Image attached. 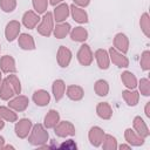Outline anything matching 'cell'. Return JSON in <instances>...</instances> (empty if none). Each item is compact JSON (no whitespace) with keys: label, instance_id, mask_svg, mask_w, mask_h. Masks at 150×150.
I'll use <instances>...</instances> for the list:
<instances>
[{"label":"cell","instance_id":"cell-27","mask_svg":"<svg viewBox=\"0 0 150 150\" xmlns=\"http://www.w3.org/2000/svg\"><path fill=\"white\" fill-rule=\"evenodd\" d=\"M69 30H70V25L67 23V22H63V23L57 25L54 28V35L57 39H63L69 33Z\"/></svg>","mask_w":150,"mask_h":150},{"label":"cell","instance_id":"cell-11","mask_svg":"<svg viewBox=\"0 0 150 150\" xmlns=\"http://www.w3.org/2000/svg\"><path fill=\"white\" fill-rule=\"evenodd\" d=\"M70 60H71V52L68 48H66L64 46H61L59 48V52H57V62H59V64L64 68L69 64Z\"/></svg>","mask_w":150,"mask_h":150},{"label":"cell","instance_id":"cell-21","mask_svg":"<svg viewBox=\"0 0 150 150\" xmlns=\"http://www.w3.org/2000/svg\"><path fill=\"white\" fill-rule=\"evenodd\" d=\"M83 89L80 86H69L67 89V96L73 101H79L83 97Z\"/></svg>","mask_w":150,"mask_h":150},{"label":"cell","instance_id":"cell-44","mask_svg":"<svg viewBox=\"0 0 150 150\" xmlns=\"http://www.w3.org/2000/svg\"><path fill=\"white\" fill-rule=\"evenodd\" d=\"M0 86H1V71H0Z\"/></svg>","mask_w":150,"mask_h":150},{"label":"cell","instance_id":"cell-4","mask_svg":"<svg viewBox=\"0 0 150 150\" xmlns=\"http://www.w3.org/2000/svg\"><path fill=\"white\" fill-rule=\"evenodd\" d=\"M55 134L57 136H61V137H66V136H71L75 134V128L74 125L68 122V121H63V122H60L57 123L55 127Z\"/></svg>","mask_w":150,"mask_h":150},{"label":"cell","instance_id":"cell-33","mask_svg":"<svg viewBox=\"0 0 150 150\" xmlns=\"http://www.w3.org/2000/svg\"><path fill=\"white\" fill-rule=\"evenodd\" d=\"M0 7L6 13L13 12L16 7V0H0Z\"/></svg>","mask_w":150,"mask_h":150},{"label":"cell","instance_id":"cell-36","mask_svg":"<svg viewBox=\"0 0 150 150\" xmlns=\"http://www.w3.org/2000/svg\"><path fill=\"white\" fill-rule=\"evenodd\" d=\"M141 66L144 70L150 69V52L149 50L143 52V54L141 56Z\"/></svg>","mask_w":150,"mask_h":150},{"label":"cell","instance_id":"cell-15","mask_svg":"<svg viewBox=\"0 0 150 150\" xmlns=\"http://www.w3.org/2000/svg\"><path fill=\"white\" fill-rule=\"evenodd\" d=\"M95 57L97 61V64L101 69H108L109 68V55L104 49H97L95 52Z\"/></svg>","mask_w":150,"mask_h":150},{"label":"cell","instance_id":"cell-9","mask_svg":"<svg viewBox=\"0 0 150 150\" xmlns=\"http://www.w3.org/2000/svg\"><path fill=\"white\" fill-rule=\"evenodd\" d=\"M114 46H115V49L116 50H120L121 53H127L128 52V48H129V40L128 38L122 34V33H118L116 34L115 39H114Z\"/></svg>","mask_w":150,"mask_h":150},{"label":"cell","instance_id":"cell-5","mask_svg":"<svg viewBox=\"0 0 150 150\" xmlns=\"http://www.w3.org/2000/svg\"><path fill=\"white\" fill-rule=\"evenodd\" d=\"M77 59L82 66H89L93 62V53L88 45L81 46V48L77 53Z\"/></svg>","mask_w":150,"mask_h":150},{"label":"cell","instance_id":"cell-41","mask_svg":"<svg viewBox=\"0 0 150 150\" xmlns=\"http://www.w3.org/2000/svg\"><path fill=\"white\" fill-rule=\"evenodd\" d=\"M2 144H4V137L0 136V148H2Z\"/></svg>","mask_w":150,"mask_h":150},{"label":"cell","instance_id":"cell-30","mask_svg":"<svg viewBox=\"0 0 150 150\" xmlns=\"http://www.w3.org/2000/svg\"><path fill=\"white\" fill-rule=\"evenodd\" d=\"M0 117L8 121V122H15L16 121V114L14 111H12L9 108L7 107H0Z\"/></svg>","mask_w":150,"mask_h":150},{"label":"cell","instance_id":"cell-34","mask_svg":"<svg viewBox=\"0 0 150 150\" xmlns=\"http://www.w3.org/2000/svg\"><path fill=\"white\" fill-rule=\"evenodd\" d=\"M141 28L144 32V34L146 36L150 35V25H149V15L148 13H144L141 18Z\"/></svg>","mask_w":150,"mask_h":150},{"label":"cell","instance_id":"cell-29","mask_svg":"<svg viewBox=\"0 0 150 150\" xmlns=\"http://www.w3.org/2000/svg\"><path fill=\"white\" fill-rule=\"evenodd\" d=\"M109 91V86H108V82L104 81V80H98L96 81L95 83V93L98 95V96H105Z\"/></svg>","mask_w":150,"mask_h":150},{"label":"cell","instance_id":"cell-43","mask_svg":"<svg viewBox=\"0 0 150 150\" xmlns=\"http://www.w3.org/2000/svg\"><path fill=\"white\" fill-rule=\"evenodd\" d=\"M120 148H121V149H122V148H130V146H129V145H124V144H123V145H121V146H120Z\"/></svg>","mask_w":150,"mask_h":150},{"label":"cell","instance_id":"cell-18","mask_svg":"<svg viewBox=\"0 0 150 150\" xmlns=\"http://www.w3.org/2000/svg\"><path fill=\"white\" fill-rule=\"evenodd\" d=\"M33 100L34 102L36 103V105H40V107H43L46 104L49 103L50 101V95L48 94V91L46 90H36L33 95Z\"/></svg>","mask_w":150,"mask_h":150},{"label":"cell","instance_id":"cell-13","mask_svg":"<svg viewBox=\"0 0 150 150\" xmlns=\"http://www.w3.org/2000/svg\"><path fill=\"white\" fill-rule=\"evenodd\" d=\"M30 127H32V123H30L29 120H27V118L20 120V121L16 123V125H15L16 135H18L19 137H21V138L26 137V136L28 135L29 130H30Z\"/></svg>","mask_w":150,"mask_h":150},{"label":"cell","instance_id":"cell-40","mask_svg":"<svg viewBox=\"0 0 150 150\" xmlns=\"http://www.w3.org/2000/svg\"><path fill=\"white\" fill-rule=\"evenodd\" d=\"M61 1H63V0H50V4H52L53 6H55V5H57V4H60Z\"/></svg>","mask_w":150,"mask_h":150},{"label":"cell","instance_id":"cell-10","mask_svg":"<svg viewBox=\"0 0 150 150\" xmlns=\"http://www.w3.org/2000/svg\"><path fill=\"white\" fill-rule=\"evenodd\" d=\"M19 32H20V22L14 21V20L8 22L6 26V30H5L6 39L8 41H13L19 35Z\"/></svg>","mask_w":150,"mask_h":150},{"label":"cell","instance_id":"cell-2","mask_svg":"<svg viewBox=\"0 0 150 150\" xmlns=\"http://www.w3.org/2000/svg\"><path fill=\"white\" fill-rule=\"evenodd\" d=\"M53 23H54L53 14L50 12L45 13L43 18L41 19V23L38 26V32L43 36H49L53 32V28H54Z\"/></svg>","mask_w":150,"mask_h":150},{"label":"cell","instance_id":"cell-12","mask_svg":"<svg viewBox=\"0 0 150 150\" xmlns=\"http://www.w3.org/2000/svg\"><path fill=\"white\" fill-rule=\"evenodd\" d=\"M69 15V6L67 4H60L54 9V20L56 22L64 21Z\"/></svg>","mask_w":150,"mask_h":150},{"label":"cell","instance_id":"cell-17","mask_svg":"<svg viewBox=\"0 0 150 150\" xmlns=\"http://www.w3.org/2000/svg\"><path fill=\"white\" fill-rule=\"evenodd\" d=\"M0 67H1V70L4 73H14L16 70L14 59L12 56H9V55H5V56L1 57Z\"/></svg>","mask_w":150,"mask_h":150},{"label":"cell","instance_id":"cell-14","mask_svg":"<svg viewBox=\"0 0 150 150\" xmlns=\"http://www.w3.org/2000/svg\"><path fill=\"white\" fill-rule=\"evenodd\" d=\"M70 11H71V15L74 18V20L79 23H86L88 22V14L86 13L84 9L75 6V5H71L70 6Z\"/></svg>","mask_w":150,"mask_h":150},{"label":"cell","instance_id":"cell-37","mask_svg":"<svg viewBox=\"0 0 150 150\" xmlns=\"http://www.w3.org/2000/svg\"><path fill=\"white\" fill-rule=\"evenodd\" d=\"M60 148H66V149H76V144H74L73 139H68V141H67V143H66V142H64V143H62V144L60 145Z\"/></svg>","mask_w":150,"mask_h":150},{"label":"cell","instance_id":"cell-22","mask_svg":"<svg viewBox=\"0 0 150 150\" xmlns=\"http://www.w3.org/2000/svg\"><path fill=\"white\" fill-rule=\"evenodd\" d=\"M60 116L56 110H49L47 115L45 116V125L47 128H54L59 123Z\"/></svg>","mask_w":150,"mask_h":150},{"label":"cell","instance_id":"cell-19","mask_svg":"<svg viewBox=\"0 0 150 150\" xmlns=\"http://www.w3.org/2000/svg\"><path fill=\"white\" fill-rule=\"evenodd\" d=\"M66 91V84L62 80H55L53 82V94L56 101H60Z\"/></svg>","mask_w":150,"mask_h":150},{"label":"cell","instance_id":"cell-42","mask_svg":"<svg viewBox=\"0 0 150 150\" xmlns=\"http://www.w3.org/2000/svg\"><path fill=\"white\" fill-rule=\"evenodd\" d=\"M4 125H5V123L2 122V120H1V117H0V129H2V128H4Z\"/></svg>","mask_w":150,"mask_h":150},{"label":"cell","instance_id":"cell-7","mask_svg":"<svg viewBox=\"0 0 150 150\" xmlns=\"http://www.w3.org/2000/svg\"><path fill=\"white\" fill-rule=\"evenodd\" d=\"M28 103H29V100L26 96L19 95L15 98L11 100L8 105H9V108H12V109H14L16 111H23L28 107Z\"/></svg>","mask_w":150,"mask_h":150},{"label":"cell","instance_id":"cell-1","mask_svg":"<svg viewBox=\"0 0 150 150\" xmlns=\"http://www.w3.org/2000/svg\"><path fill=\"white\" fill-rule=\"evenodd\" d=\"M21 93V84L16 75H8L0 86V98L7 101Z\"/></svg>","mask_w":150,"mask_h":150},{"label":"cell","instance_id":"cell-31","mask_svg":"<svg viewBox=\"0 0 150 150\" xmlns=\"http://www.w3.org/2000/svg\"><path fill=\"white\" fill-rule=\"evenodd\" d=\"M125 138L128 139V142H130V143H132L135 145H139V144L143 143V138L139 137L138 135H136L135 131L131 130V129H127L125 130Z\"/></svg>","mask_w":150,"mask_h":150},{"label":"cell","instance_id":"cell-6","mask_svg":"<svg viewBox=\"0 0 150 150\" xmlns=\"http://www.w3.org/2000/svg\"><path fill=\"white\" fill-rule=\"evenodd\" d=\"M109 54H110V59H111V61H112V63H115L117 67H128V64H129V61H128V59L122 54V53H120V52H117L115 48H110L109 49Z\"/></svg>","mask_w":150,"mask_h":150},{"label":"cell","instance_id":"cell-28","mask_svg":"<svg viewBox=\"0 0 150 150\" xmlns=\"http://www.w3.org/2000/svg\"><path fill=\"white\" fill-rule=\"evenodd\" d=\"M123 95V98L124 101L129 104V105H136L137 102H138V98H139V94L137 91H129V90H124L122 93Z\"/></svg>","mask_w":150,"mask_h":150},{"label":"cell","instance_id":"cell-25","mask_svg":"<svg viewBox=\"0 0 150 150\" xmlns=\"http://www.w3.org/2000/svg\"><path fill=\"white\" fill-rule=\"evenodd\" d=\"M121 79H122V82L124 83V86H125L127 88H129V89L136 88L137 81H136V77H135V75H134L132 73H130V71H124V73H122Z\"/></svg>","mask_w":150,"mask_h":150},{"label":"cell","instance_id":"cell-38","mask_svg":"<svg viewBox=\"0 0 150 150\" xmlns=\"http://www.w3.org/2000/svg\"><path fill=\"white\" fill-rule=\"evenodd\" d=\"M76 5H79V6H82V7H86V6H88V4H89V1L90 0H73Z\"/></svg>","mask_w":150,"mask_h":150},{"label":"cell","instance_id":"cell-20","mask_svg":"<svg viewBox=\"0 0 150 150\" xmlns=\"http://www.w3.org/2000/svg\"><path fill=\"white\" fill-rule=\"evenodd\" d=\"M19 46L25 49V50H32L35 48V43H34V40L30 35L28 34H21L19 36Z\"/></svg>","mask_w":150,"mask_h":150},{"label":"cell","instance_id":"cell-26","mask_svg":"<svg viewBox=\"0 0 150 150\" xmlns=\"http://www.w3.org/2000/svg\"><path fill=\"white\" fill-rule=\"evenodd\" d=\"M134 127H135L136 131H137L142 137H146V136L149 135L148 127H146L145 122H144L139 116H137V117L134 118Z\"/></svg>","mask_w":150,"mask_h":150},{"label":"cell","instance_id":"cell-35","mask_svg":"<svg viewBox=\"0 0 150 150\" xmlns=\"http://www.w3.org/2000/svg\"><path fill=\"white\" fill-rule=\"evenodd\" d=\"M139 90L141 94H143L144 96H149L150 95V82L148 79H141L139 81Z\"/></svg>","mask_w":150,"mask_h":150},{"label":"cell","instance_id":"cell-24","mask_svg":"<svg viewBox=\"0 0 150 150\" xmlns=\"http://www.w3.org/2000/svg\"><path fill=\"white\" fill-rule=\"evenodd\" d=\"M71 40L77 42H83L88 38V32L83 27H75L70 33Z\"/></svg>","mask_w":150,"mask_h":150},{"label":"cell","instance_id":"cell-23","mask_svg":"<svg viewBox=\"0 0 150 150\" xmlns=\"http://www.w3.org/2000/svg\"><path fill=\"white\" fill-rule=\"evenodd\" d=\"M96 111H97V115H98L101 118H104V120L110 118L111 115H112V110H111L110 105H109L107 102L98 103V105H97V108H96Z\"/></svg>","mask_w":150,"mask_h":150},{"label":"cell","instance_id":"cell-39","mask_svg":"<svg viewBox=\"0 0 150 150\" xmlns=\"http://www.w3.org/2000/svg\"><path fill=\"white\" fill-rule=\"evenodd\" d=\"M149 105H150V102H148V103H146V105H145V115H146L148 117H150V112H149Z\"/></svg>","mask_w":150,"mask_h":150},{"label":"cell","instance_id":"cell-32","mask_svg":"<svg viewBox=\"0 0 150 150\" xmlns=\"http://www.w3.org/2000/svg\"><path fill=\"white\" fill-rule=\"evenodd\" d=\"M48 6V0H33V7L38 14L46 13Z\"/></svg>","mask_w":150,"mask_h":150},{"label":"cell","instance_id":"cell-3","mask_svg":"<svg viewBox=\"0 0 150 150\" xmlns=\"http://www.w3.org/2000/svg\"><path fill=\"white\" fill-rule=\"evenodd\" d=\"M47 138H48V132L43 129L41 124H36L32 131L29 141L32 144H41V143H45Z\"/></svg>","mask_w":150,"mask_h":150},{"label":"cell","instance_id":"cell-16","mask_svg":"<svg viewBox=\"0 0 150 150\" xmlns=\"http://www.w3.org/2000/svg\"><path fill=\"white\" fill-rule=\"evenodd\" d=\"M103 137H104V132L101 128L98 127H93L89 131V139L93 145L95 146H98L101 144V141H103Z\"/></svg>","mask_w":150,"mask_h":150},{"label":"cell","instance_id":"cell-8","mask_svg":"<svg viewBox=\"0 0 150 150\" xmlns=\"http://www.w3.org/2000/svg\"><path fill=\"white\" fill-rule=\"evenodd\" d=\"M40 20H41L40 16H39L35 12H33V11L26 12V13L23 14V16H22V22H23V25H25L27 28H29V29L35 28V26L39 23Z\"/></svg>","mask_w":150,"mask_h":150}]
</instances>
